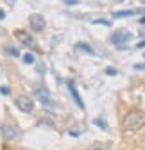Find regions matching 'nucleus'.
<instances>
[{
    "label": "nucleus",
    "mask_w": 145,
    "mask_h": 150,
    "mask_svg": "<svg viewBox=\"0 0 145 150\" xmlns=\"http://www.w3.org/2000/svg\"><path fill=\"white\" fill-rule=\"evenodd\" d=\"M124 129L127 132H134V130H140L141 127H145V112L140 109L129 111L127 115L124 116Z\"/></svg>",
    "instance_id": "obj_1"
},
{
    "label": "nucleus",
    "mask_w": 145,
    "mask_h": 150,
    "mask_svg": "<svg viewBox=\"0 0 145 150\" xmlns=\"http://www.w3.org/2000/svg\"><path fill=\"white\" fill-rule=\"evenodd\" d=\"M14 36H16V40L20 41L22 45H25V47H29V48H38V43H36L34 36H31L29 32H25V30H16Z\"/></svg>",
    "instance_id": "obj_2"
},
{
    "label": "nucleus",
    "mask_w": 145,
    "mask_h": 150,
    "mask_svg": "<svg viewBox=\"0 0 145 150\" xmlns=\"http://www.w3.org/2000/svg\"><path fill=\"white\" fill-rule=\"evenodd\" d=\"M34 93H36V98H38L43 105H50V107H54V102H52V98H50L48 89H45L43 86H38Z\"/></svg>",
    "instance_id": "obj_3"
},
{
    "label": "nucleus",
    "mask_w": 145,
    "mask_h": 150,
    "mask_svg": "<svg viewBox=\"0 0 145 150\" xmlns=\"http://www.w3.org/2000/svg\"><path fill=\"white\" fill-rule=\"evenodd\" d=\"M29 25H31V29L34 32H41L45 29V18L41 14H32L29 18Z\"/></svg>",
    "instance_id": "obj_4"
},
{
    "label": "nucleus",
    "mask_w": 145,
    "mask_h": 150,
    "mask_svg": "<svg viewBox=\"0 0 145 150\" xmlns=\"http://www.w3.org/2000/svg\"><path fill=\"white\" fill-rule=\"evenodd\" d=\"M129 38H131V34H129V32H125V30H117V32L111 36V43H113V45L122 47L124 43H127V41H129Z\"/></svg>",
    "instance_id": "obj_5"
},
{
    "label": "nucleus",
    "mask_w": 145,
    "mask_h": 150,
    "mask_svg": "<svg viewBox=\"0 0 145 150\" xmlns=\"http://www.w3.org/2000/svg\"><path fill=\"white\" fill-rule=\"evenodd\" d=\"M16 105H18V109L23 111V112H31L34 109V102L29 97H18L16 98Z\"/></svg>",
    "instance_id": "obj_6"
},
{
    "label": "nucleus",
    "mask_w": 145,
    "mask_h": 150,
    "mask_svg": "<svg viewBox=\"0 0 145 150\" xmlns=\"http://www.w3.org/2000/svg\"><path fill=\"white\" fill-rule=\"evenodd\" d=\"M68 89H70V93H72V97H74V100L77 102L79 109H82V111H84V102H82V98H81V95H79V91H77L75 84L72 82V81H68Z\"/></svg>",
    "instance_id": "obj_7"
},
{
    "label": "nucleus",
    "mask_w": 145,
    "mask_h": 150,
    "mask_svg": "<svg viewBox=\"0 0 145 150\" xmlns=\"http://www.w3.org/2000/svg\"><path fill=\"white\" fill-rule=\"evenodd\" d=\"M2 134H4V139L13 141V139L18 138V130L13 129V127H9V125H2Z\"/></svg>",
    "instance_id": "obj_8"
},
{
    "label": "nucleus",
    "mask_w": 145,
    "mask_h": 150,
    "mask_svg": "<svg viewBox=\"0 0 145 150\" xmlns=\"http://www.w3.org/2000/svg\"><path fill=\"white\" fill-rule=\"evenodd\" d=\"M75 48H81V50H84L86 54H95V52H93V48L90 47V45H86V43H77V45H75Z\"/></svg>",
    "instance_id": "obj_9"
},
{
    "label": "nucleus",
    "mask_w": 145,
    "mask_h": 150,
    "mask_svg": "<svg viewBox=\"0 0 145 150\" xmlns=\"http://www.w3.org/2000/svg\"><path fill=\"white\" fill-rule=\"evenodd\" d=\"M134 14V11H117L115 13V18H122V16H131Z\"/></svg>",
    "instance_id": "obj_10"
},
{
    "label": "nucleus",
    "mask_w": 145,
    "mask_h": 150,
    "mask_svg": "<svg viewBox=\"0 0 145 150\" xmlns=\"http://www.w3.org/2000/svg\"><path fill=\"white\" fill-rule=\"evenodd\" d=\"M23 63H25V64H32V63H34V55H32V54H25V55H23Z\"/></svg>",
    "instance_id": "obj_11"
},
{
    "label": "nucleus",
    "mask_w": 145,
    "mask_h": 150,
    "mask_svg": "<svg viewBox=\"0 0 145 150\" xmlns=\"http://www.w3.org/2000/svg\"><path fill=\"white\" fill-rule=\"evenodd\" d=\"M9 91H11V89H9L7 86H0V93H2V95H9Z\"/></svg>",
    "instance_id": "obj_12"
},
{
    "label": "nucleus",
    "mask_w": 145,
    "mask_h": 150,
    "mask_svg": "<svg viewBox=\"0 0 145 150\" xmlns=\"http://www.w3.org/2000/svg\"><path fill=\"white\" fill-rule=\"evenodd\" d=\"M7 52H9L11 55H20V52H18L16 48H13V47H9V48H7Z\"/></svg>",
    "instance_id": "obj_13"
},
{
    "label": "nucleus",
    "mask_w": 145,
    "mask_h": 150,
    "mask_svg": "<svg viewBox=\"0 0 145 150\" xmlns=\"http://www.w3.org/2000/svg\"><path fill=\"white\" fill-rule=\"evenodd\" d=\"M134 70H145V63H141V64H134Z\"/></svg>",
    "instance_id": "obj_14"
},
{
    "label": "nucleus",
    "mask_w": 145,
    "mask_h": 150,
    "mask_svg": "<svg viewBox=\"0 0 145 150\" xmlns=\"http://www.w3.org/2000/svg\"><path fill=\"white\" fill-rule=\"evenodd\" d=\"M107 73H109V75H115V73H117V71H115V70H113V68H107Z\"/></svg>",
    "instance_id": "obj_15"
},
{
    "label": "nucleus",
    "mask_w": 145,
    "mask_h": 150,
    "mask_svg": "<svg viewBox=\"0 0 145 150\" xmlns=\"http://www.w3.org/2000/svg\"><path fill=\"white\" fill-rule=\"evenodd\" d=\"M4 16H6V13H4L2 9H0V20H4Z\"/></svg>",
    "instance_id": "obj_16"
},
{
    "label": "nucleus",
    "mask_w": 145,
    "mask_h": 150,
    "mask_svg": "<svg viewBox=\"0 0 145 150\" xmlns=\"http://www.w3.org/2000/svg\"><path fill=\"white\" fill-rule=\"evenodd\" d=\"M143 47H145V41H140L138 43V48H143Z\"/></svg>",
    "instance_id": "obj_17"
},
{
    "label": "nucleus",
    "mask_w": 145,
    "mask_h": 150,
    "mask_svg": "<svg viewBox=\"0 0 145 150\" xmlns=\"http://www.w3.org/2000/svg\"><path fill=\"white\" fill-rule=\"evenodd\" d=\"M140 23H141V25H145V16H141V18H140Z\"/></svg>",
    "instance_id": "obj_18"
},
{
    "label": "nucleus",
    "mask_w": 145,
    "mask_h": 150,
    "mask_svg": "<svg viewBox=\"0 0 145 150\" xmlns=\"http://www.w3.org/2000/svg\"><path fill=\"white\" fill-rule=\"evenodd\" d=\"M93 150H102V148H93Z\"/></svg>",
    "instance_id": "obj_19"
}]
</instances>
